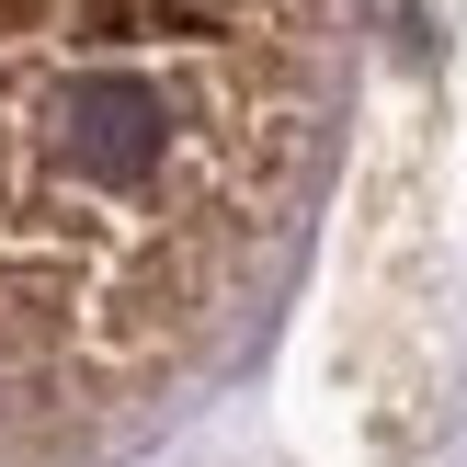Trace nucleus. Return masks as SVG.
I'll return each instance as SVG.
<instances>
[{
  "instance_id": "nucleus-1",
  "label": "nucleus",
  "mask_w": 467,
  "mask_h": 467,
  "mask_svg": "<svg viewBox=\"0 0 467 467\" xmlns=\"http://www.w3.org/2000/svg\"><path fill=\"white\" fill-rule=\"evenodd\" d=\"M365 0H0V467L182 422L296 263Z\"/></svg>"
}]
</instances>
